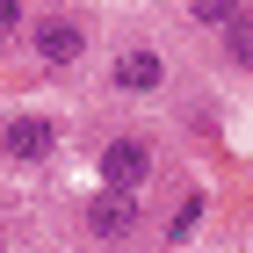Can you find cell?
<instances>
[{"label":"cell","mask_w":253,"mask_h":253,"mask_svg":"<svg viewBox=\"0 0 253 253\" xmlns=\"http://www.w3.org/2000/svg\"><path fill=\"white\" fill-rule=\"evenodd\" d=\"M29 29V0H0V43H15Z\"/></svg>","instance_id":"obj_8"},{"label":"cell","mask_w":253,"mask_h":253,"mask_svg":"<svg viewBox=\"0 0 253 253\" xmlns=\"http://www.w3.org/2000/svg\"><path fill=\"white\" fill-rule=\"evenodd\" d=\"M109 87H116V94H130V101L159 94V87H167V58H159L152 43H123L116 58H109Z\"/></svg>","instance_id":"obj_5"},{"label":"cell","mask_w":253,"mask_h":253,"mask_svg":"<svg viewBox=\"0 0 253 253\" xmlns=\"http://www.w3.org/2000/svg\"><path fill=\"white\" fill-rule=\"evenodd\" d=\"M22 37H29V51H37V65H51V73H73V65L87 58V43H94L80 15H37Z\"/></svg>","instance_id":"obj_1"},{"label":"cell","mask_w":253,"mask_h":253,"mask_svg":"<svg viewBox=\"0 0 253 253\" xmlns=\"http://www.w3.org/2000/svg\"><path fill=\"white\" fill-rule=\"evenodd\" d=\"M232 15H246V0H188V22H195V29H224Z\"/></svg>","instance_id":"obj_6"},{"label":"cell","mask_w":253,"mask_h":253,"mask_svg":"<svg viewBox=\"0 0 253 253\" xmlns=\"http://www.w3.org/2000/svg\"><path fill=\"white\" fill-rule=\"evenodd\" d=\"M145 195H123V188H94L87 195V210H80V232L101 239V246H123V239L145 224V210H137Z\"/></svg>","instance_id":"obj_2"},{"label":"cell","mask_w":253,"mask_h":253,"mask_svg":"<svg viewBox=\"0 0 253 253\" xmlns=\"http://www.w3.org/2000/svg\"><path fill=\"white\" fill-rule=\"evenodd\" d=\"M224 58H232V65H246V58H253V22H246V15L224 22Z\"/></svg>","instance_id":"obj_7"},{"label":"cell","mask_w":253,"mask_h":253,"mask_svg":"<svg viewBox=\"0 0 253 253\" xmlns=\"http://www.w3.org/2000/svg\"><path fill=\"white\" fill-rule=\"evenodd\" d=\"M152 137H109L101 145V188H123V195H145V181H152Z\"/></svg>","instance_id":"obj_3"},{"label":"cell","mask_w":253,"mask_h":253,"mask_svg":"<svg viewBox=\"0 0 253 253\" xmlns=\"http://www.w3.org/2000/svg\"><path fill=\"white\" fill-rule=\"evenodd\" d=\"M0 232H7V224H0Z\"/></svg>","instance_id":"obj_10"},{"label":"cell","mask_w":253,"mask_h":253,"mask_svg":"<svg viewBox=\"0 0 253 253\" xmlns=\"http://www.w3.org/2000/svg\"><path fill=\"white\" fill-rule=\"evenodd\" d=\"M51 152H58V123L51 116H29V109H22V116L0 123V159H7V167H43Z\"/></svg>","instance_id":"obj_4"},{"label":"cell","mask_w":253,"mask_h":253,"mask_svg":"<svg viewBox=\"0 0 253 253\" xmlns=\"http://www.w3.org/2000/svg\"><path fill=\"white\" fill-rule=\"evenodd\" d=\"M210 210V203H203V195H181V210H174V239H188L195 232V217Z\"/></svg>","instance_id":"obj_9"}]
</instances>
